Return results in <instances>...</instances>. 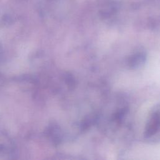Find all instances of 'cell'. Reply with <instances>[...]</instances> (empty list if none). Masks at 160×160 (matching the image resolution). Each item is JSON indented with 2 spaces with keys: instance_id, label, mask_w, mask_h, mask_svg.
<instances>
[{
  "instance_id": "1",
  "label": "cell",
  "mask_w": 160,
  "mask_h": 160,
  "mask_svg": "<svg viewBox=\"0 0 160 160\" xmlns=\"http://www.w3.org/2000/svg\"><path fill=\"white\" fill-rule=\"evenodd\" d=\"M159 123H160L159 115L157 113L153 114V116L151 119V121H149V125L146 130L147 136H151V134H154L156 131V129L158 128V126H159Z\"/></svg>"
}]
</instances>
